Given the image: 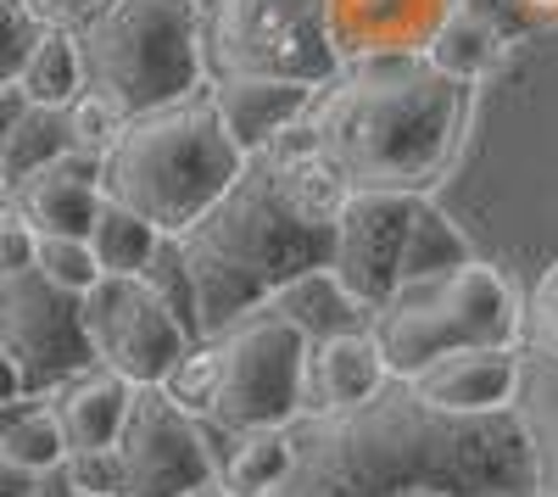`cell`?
Segmentation results:
<instances>
[{"instance_id": "cell-2", "label": "cell", "mask_w": 558, "mask_h": 497, "mask_svg": "<svg viewBox=\"0 0 558 497\" xmlns=\"http://www.w3.org/2000/svg\"><path fill=\"white\" fill-rule=\"evenodd\" d=\"M347 196V173L324 157L307 123L252 151L235 185L179 235L196 275L202 336H218L268 307V296L307 268H330Z\"/></svg>"}, {"instance_id": "cell-36", "label": "cell", "mask_w": 558, "mask_h": 497, "mask_svg": "<svg viewBox=\"0 0 558 497\" xmlns=\"http://www.w3.org/2000/svg\"><path fill=\"white\" fill-rule=\"evenodd\" d=\"M196 497H229V492H223V486H207V492H196Z\"/></svg>"}, {"instance_id": "cell-15", "label": "cell", "mask_w": 558, "mask_h": 497, "mask_svg": "<svg viewBox=\"0 0 558 497\" xmlns=\"http://www.w3.org/2000/svg\"><path fill=\"white\" fill-rule=\"evenodd\" d=\"M7 207H17L39 235H89L107 207V179L96 151H68L28 173L23 185L7 191Z\"/></svg>"}, {"instance_id": "cell-10", "label": "cell", "mask_w": 558, "mask_h": 497, "mask_svg": "<svg viewBox=\"0 0 558 497\" xmlns=\"http://www.w3.org/2000/svg\"><path fill=\"white\" fill-rule=\"evenodd\" d=\"M0 352L23 369L28 391H57L62 380L84 375L96 364V341L84 330V296L51 286L39 268L0 275Z\"/></svg>"}, {"instance_id": "cell-3", "label": "cell", "mask_w": 558, "mask_h": 497, "mask_svg": "<svg viewBox=\"0 0 558 497\" xmlns=\"http://www.w3.org/2000/svg\"><path fill=\"white\" fill-rule=\"evenodd\" d=\"M470 89L475 84L430 68L425 51L363 57L318 89L307 129L352 191L430 196V185L458 157L463 123H470Z\"/></svg>"}, {"instance_id": "cell-25", "label": "cell", "mask_w": 558, "mask_h": 497, "mask_svg": "<svg viewBox=\"0 0 558 497\" xmlns=\"http://www.w3.org/2000/svg\"><path fill=\"white\" fill-rule=\"evenodd\" d=\"M463 263H475L470 235H463L430 196H418V207H413V230H408V252H402V286H408V280L447 275V268H463Z\"/></svg>"}, {"instance_id": "cell-12", "label": "cell", "mask_w": 558, "mask_h": 497, "mask_svg": "<svg viewBox=\"0 0 558 497\" xmlns=\"http://www.w3.org/2000/svg\"><path fill=\"white\" fill-rule=\"evenodd\" d=\"M413 207H418V196H402V191H352L341 218H336L330 268L368 313L402 286V252H408V230H413Z\"/></svg>"}, {"instance_id": "cell-9", "label": "cell", "mask_w": 558, "mask_h": 497, "mask_svg": "<svg viewBox=\"0 0 558 497\" xmlns=\"http://www.w3.org/2000/svg\"><path fill=\"white\" fill-rule=\"evenodd\" d=\"M123 497H196L218 486V447L162 386H134L129 425L118 436Z\"/></svg>"}, {"instance_id": "cell-32", "label": "cell", "mask_w": 558, "mask_h": 497, "mask_svg": "<svg viewBox=\"0 0 558 497\" xmlns=\"http://www.w3.org/2000/svg\"><path fill=\"white\" fill-rule=\"evenodd\" d=\"M34 257H39V230L17 207H7V218H0V275L34 268Z\"/></svg>"}, {"instance_id": "cell-5", "label": "cell", "mask_w": 558, "mask_h": 497, "mask_svg": "<svg viewBox=\"0 0 558 497\" xmlns=\"http://www.w3.org/2000/svg\"><path fill=\"white\" fill-rule=\"evenodd\" d=\"M78 57L84 84L129 118L202 96V0H107V12L78 28Z\"/></svg>"}, {"instance_id": "cell-31", "label": "cell", "mask_w": 558, "mask_h": 497, "mask_svg": "<svg viewBox=\"0 0 558 497\" xmlns=\"http://www.w3.org/2000/svg\"><path fill=\"white\" fill-rule=\"evenodd\" d=\"M45 28L51 23L39 17L34 0H7V78L23 73V62L34 57V45L45 39Z\"/></svg>"}, {"instance_id": "cell-1", "label": "cell", "mask_w": 558, "mask_h": 497, "mask_svg": "<svg viewBox=\"0 0 558 497\" xmlns=\"http://www.w3.org/2000/svg\"><path fill=\"white\" fill-rule=\"evenodd\" d=\"M296 464L274 497H536L520 414H441L408 380L347 414L291 425Z\"/></svg>"}, {"instance_id": "cell-35", "label": "cell", "mask_w": 558, "mask_h": 497, "mask_svg": "<svg viewBox=\"0 0 558 497\" xmlns=\"http://www.w3.org/2000/svg\"><path fill=\"white\" fill-rule=\"evenodd\" d=\"M520 7H531L536 23H542V17H558V0H520Z\"/></svg>"}, {"instance_id": "cell-21", "label": "cell", "mask_w": 558, "mask_h": 497, "mask_svg": "<svg viewBox=\"0 0 558 497\" xmlns=\"http://www.w3.org/2000/svg\"><path fill=\"white\" fill-rule=\"evenodd\" d=\"M514 414L525 425L531 459H536V486L547 497H558V352L542 341L525 352V380L514 397Z\"/></svg>"}, {"instance_id": "cell-20", "label": "cell", "mask_w": 558, "mask_h": 497, "mask_svg": "<svg viewBox=\"0 0 558 497\" xmlns=\"http://www.w3.org/2000/svg\"><path fill=\"white\" fill-rule=\"evenodd\" d=\"M213 436V431H207ZM218 447V441H213ZM296 464V436L291 425H268V431H241L229 436L223 431V447H218V486L229 497H274L286 486Z\"/></svg>"}, {"instance_id": "cell-37", "label": "cell", "mask_w": 558, "mask_h": 497, "mask_svg": "<svg viewBox=\"0 0 558 497\" xmlns=\"http://www.w3.org/2000/svg\"><path fill=\"white\" fill-rule=\"evenodd\" d=\"M536 497H547V492H536Z\"/></svg>"}, {"instance_id": "cell-28", "label": "cell", "mask_w": 558, "mask_h": 497, "mask_svg": "<svg viewBox=\"0 0 558 497\" xmlns=\"http://www.w3.org/2000/svg\"><path fill=\"white\" fill-rule=\"evenodd\" d=\"M34 268H39V275L51 280V286L73 291V296L96 291V286L107 280V268H101L96 246H89V235H39V257H34Z\"/></svg>"}, {"instance_id": "cell-23", "label": "cell", "mask_w": 558, "mask_h": 497, "mask_svg": "<svg viewBox=\"0 0 558 497\" xmlns=\"http://www.w3.org/2000/svg\"><path fill=\"white\" fill-rule=\"evenodd\" d=\"M78 151L73 146V123H68V107H28L23 118L0 123V179H7V191L23 185L28 173H39L45 162H57Z\"/></svg>"}, {"instance_id": "cell-33", "label": "cell", "mask_w": 558, "mask_h": 497, "mask_svg": "<svg viewBox=\"0 0 558 497\" xmlns=\"http://www.w3.org/2000/svg\"><path fill=\"white\" fill-rule=\"evenodd\" d=\"M531 330H536L542 347L558 352V263L542 268V280H536V291H531Z\"/></svg>"}, {"instance_id": "cell-14", "label": "cell", "mask_w": 558, "mask_h": 497, "mask_svg": "<svg viewBox=\"0 0 558 497\" xmlns=\"http://www.w3.org/2000/svg\"><path fill=\"white\" fill-rule=\"evenodd\" d=\"M463 0H330L341 62L418 57Z\"/></svg>"}, {"instance_id": "cell-6", "label": "cell", "mask_w": 558, "mask_h": 497, "mask_svg": "<svg viewBox=\"0 0 558 497\" xmlns=\"http://www.w3.org/2000/svg\"><path fill=\"white\" fill-rule=\"evenodd\" d=\"M375 336L397 380L418 375L458 347H514L520 296L492 263H463L430 280H408L375 307Z\"/></svg>"}, {"instance_id": "cell-24", "label": "cell", "mask_w": 558, "mask_h": 497, "mask_svg": "<svg viewBox=\"0 0 558 497\" xmlns=\"http://www.w3.org/2000/svg\"><path fill=\"white\" fill-rule=\"evenodd\" d=\"M502 45H508V34H502L492 17H481L475 7H458V12L436 28V39L425 45V57H430V68H441V73H452V78H463V84H481V78L497 68Z\"/></svg>"}, {"instance_id": "cell-18", "label": "cell", "mask_w": 558, "mask_h": 497, "mask_svg": "<svg viewBox=\"0 0 558 497\" xmlns=\"http://www.w3.org/2000/svg\"><path fill=\"white\" fill-rule=\"evenodd\" d=\"M51 402H57V414H62V431H68L73 453H112L123 425H129L134 380H123L107 364H89L84 375L62 380L51 391Z\"/></svg>"}, {"instance_id": "cell-4", "label": "cell", "mask_w": 558, "mask_h": 497, "mask_svg": "<svg viewBox=\"0 0 558 497\" xmlns=\"http://www.w3.org/2000/svg\"><path fill=\"white\" fill-rule=\"evenodd\" d=\"M246 151L223 129L213 96H184L157 112H134L112 151L101 157L107 196L151 218L162 235H184L191 223L235 185Z\"/></svg>"}, {"instance_id": "cell-22", "label": "cell", "mask_w": 558, "mask_h": 497, "mask_svg": "<svg viewBox=\"0 0 558 497\" xmlns=\"http://www.w3.org/2000/svg\"><path fill=\"white\" fill-rule=\"evenodd\" d=\"M68 459H73V447H68L51 391H34V397L12 402L7 420H0V464L28 470V475H57Z\"/></svg>"}, {"instance_id": "cell-13", "label": "cell", "mask_w": 558, "mask_h": 497, "mask_svg": "<svg viewBox=\"0 0 558 497\" xmlns=\"http://www.w3.org/2000/svg\"><path fill=\"white\" fill-rule=\"evenodd\" d=\"M520 380H525V352L514 347H458L418 375H408V386L441 414H508L520 397Z\"/></svg>"}, {"instance_id": "cell-30", "label": "cell", "mask_w": 558, "mask_h": 497, "mask_svg": "<svg viewBox=\"0 0 558 497\" xmlns=\"http://www.w3.org/2000/svg\"><path fill=\"white\" fill-rule=\"evenodd\" d=\"M68 123H73V146H78V151L107 157L112 141L123 134V123H129V112H123L118 101H107L101 89H84V96L68 101Z\"/></svg>"}, {"instance_id": "cell-16", "label": "cell", "mask_w": 558, "mask_h": 497, "mask_svg": "<svg viewBox=\"0 0 558 497\" xmlns=\"http://www.w3.org/2000/svg\"><path fill=\"white\" fill-rule=\"evenodd\" d=\"M397 380L391 357L368 330H347V336H330V341H313L307 347V397H302V420L307 414H347V409H363L375 402L386 386Z\"/></svg>"}, {"instance_id": "cell-29", "label": "cell", "mask_w": 558, "mask_h": 497, "mask_svg": "<svg viewBox=\"0 0 558 497\" xmlns=\"http://www.w3.org/2000/svg\"><path fill=\"white\" fill-rule=\"evenodd\" d=\"M146 280L179 319H184V330H191L196 341H202V307H196V275H191V263H184V246H179V235H162V246H157V257H151V268Z\"/></svg>"}, {"instance_id": "cell-26", "label": "cell", "mask_w": 558, "mask_h": 497, "mask_svg": "<svg viewBox=\"0 0 558 497\" xmlns=\"http://www.w3.org/2000/svg\"><path fill=\"white\" fill-rule=\"evenodd\" d=\"M17 84L39 107H68L73 96H84V57H78V34L73 28H45V39L34 45V57L23 62Z\"/></svg>"}, {"instance_id": "cell-17", "label": "cell", "mask_w": 558, "mask_h": 497, "mask_svg": "<svg viewBox=\"0 0 558 497\" xmlns=\"http://www.w3.org/2000/svg\"><path fill=\"white\" fill-rule=\"evenodd\" d=\"M318 89L324 84H307V78H207V96L246 157L274 146L296 123H307Z\"/></svg>"}, {"instance_id": "cell-34", "label": "cell", "mask_w": 558, "mask_h": 497, "mask_svg": "<svg viewBox=\"0 0 558 497\" xmlns=\"http://www.w3.org/2000/svg\"><path fill=\"white\" fill-rule=\"evenodd\" d=\"M34 7H39V17L51 28H73L78 34L96 12H107V0H34Z\"/></svg>"}, {"instance_id": "cell-11", "label": "cell", "mask_w": 558, "mask_h": 497, "mask_svg": "<svg viewBox=\"0 0 558 497\" xmlns=\"http://www.w3.org/2000/svg\"><path fill=\"white\" fill-rule=\"evenodd\" d=\"M84 330L96 341V364L134 386H162V375L196 347L184 319L140 275H107L84 291Z\"/></svg>"}, {"instance_id": "cell-8", "label": "cell", "mask_w": 558, "mask_h": 497, "mask_svg": "<svg viewBox=\"0 0 558 497\" xmlns=\"http://www.w3.org/2000/svg\"><path fill=\"white\" fill-rule=\"evenodd\" d=\"M213 357V414L202 425H218L229 436L296 425L307 397V336L274 307H257L218 336H202Z\"/></svg>"}, {"instance_id": "cell-27", "label": "cell", "mask_w": 558, "mask_h": 497, "mask_svg": "<svg viewBox=\"0 0 558 497\" xmlns=\"http://www.w3.org/2000/svg\"><path fill=\"white\" fill-rule=\"evenodd\" d=\"M89 246H96L107 275H146L157 246H162V230H157L151 218H140L134 207H123V202L107 196L96 230H89Z\"/></svg>"}, {"instance_id": "cell-19", "label": "cell", "mask_w": 558, "mask_h": 497, "mask_svg": "<svg viewBox=\"0 0 558 497\" xmlns=\"http://www.w3.org/2000/svg\"><path fill=\"white\" fill-rule=\"evenodd\" d=\"M274 313H286V319L307 336V341H330V336H347V330H368L375 325V313H368L347 286L336 268H307L296 275L291 286H279L268 296Z\"/></svg>"}, {"instance_id": "cell-7", "label": "cell", "mask_w": 558, "mask_h": 497, "mask_svg": "<svg viewBox=\"0 0 558 497\" xmlns=\"http://www.w3.org/2000/svg\"><path fill=\"white\" fill-rule=\"evenodd\" d=\"M207 78H307L330 84L347 62L330 0H202Z\"/></svg>"}]
</instances>
